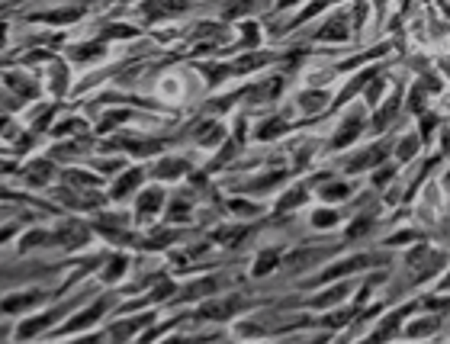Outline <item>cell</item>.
Masks as SVG:
<instances>
[{
  "instance_id": "277c9868",
  "label": "cell",
  "mask_w": 450,
  "mask_h": 344,
  "mask_svg": "<svg viewBox=\"0 0 450 344\" xmlns=\"http://www.w3.org/2000/svg\"><path fill=\"white\" fill-rule=\"evenodd\" d=\"M270 267H274V254H264V260H261L254 270H258V274H264V270H270Z\"/></svg>"
},
{
  "instance_id": "5b68a950",
  "label": "cell",
  "mask_w": 450,
  "mask_h": 344,
  "mask_svg": "<svg viewBox=\"0 0 450 344\" xmlns=\"http://www.w3.org/2000/svg\"><path fill=\"white\" fill-rule=\"evenodd\" d=\"M123 267H125V260H116V264L109 267V274H107V277H109V280H113V277H119V274H123Z\"/></svg>"
},
{
  "instance_id": "7a4b0ae2",
  "label": "cell",
  "mask_w": 450,
  "mask_h": 344,
  "mask_svg": "<svg viewBox=\"0 0 450 344\" xmlns=\"http://www.w3.org/2000/svg\"><path fill=\"white\" fill-rule=\"evenodd\" d=\"M135 184H139V171H132V174H125V177H123V184H119L116 190H113V194H116V196H125V190H132Z\"/></svg>"
},
{
  "instance_id": "6da1fadb",
  "label": "cell",
  "mask_w": 450,
  "mask_h": 344,
  "mask_svg": "<svg viewBox=\"0 0 450 344\" xmlns=\"http://www.w3.org/2000/svg\"><path fill=\"white\" fill-rule=\"evenodd\" d=\"M33 302H39V293H20V296H10V299H3V312L29 309Z\"/></svg>"
},
{
  "instance_id": "8992f818",
  "label": "cell",
  "mask_w": 450,
  "mask_h": 344,
  "mask_svg": "<svg viewBox=\"0 0 450 344\" xmlns=\"http://www.w3.org/2000/svg\"><path fill=\"white\" fill-rule=\"evenodd\" d=\"M77 344H97V338H87V341H77Z\"/></svg>"
},
{
  "instance_id": "3957f363",
  "label": "cell",
  "mask_w": 450,
  "mask_h": 344,
  "mask_svg": "<svg viewBox=\"0 0 450 344\" xmlns=\"http://www.w3.org/2000/svg\"><path fill=\"white\" fill-rule=\"evenodd\" d=\"M158 203H161V194H148L142 200V212H151V210H158Z\"/></svg>"
},
{
  "instance_id": "52a82bcc",
  "label": "cell",
  "mask_w": 450,
  "mask_h": 344,
  "mask_svg": "<svg viewBox=\"0 0 450 344\" xmlns=\"http://www.w3.org/2000/svg\"><path fill=\"white\" fill-rule=\"evenodd\" d=\"M0 39H3V29H0Z\"/></svg>"
}]
</instances>
